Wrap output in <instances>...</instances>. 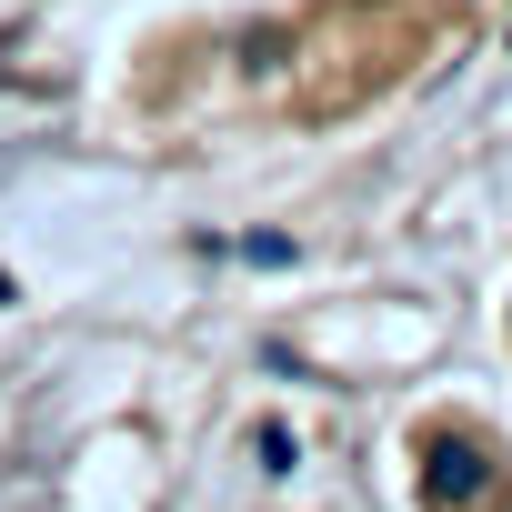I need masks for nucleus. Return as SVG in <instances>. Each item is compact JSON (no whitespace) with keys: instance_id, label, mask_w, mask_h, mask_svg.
Segmentation results:
<instances>
[{"instance_id":"1","label":"nucleus","mask_w":512,"mask_h":512,"mask_svg":"<svg viewBox=\"0 0 512 512\" xmlns=\"http://www.w3.org/2000/svg\"><path fill=\"white\" fill-rule=\"evenodd\" d=\"M472 482H482V452H472V442H442V452H432V502L452 512Z\"/></svg>"}]
</instances>
